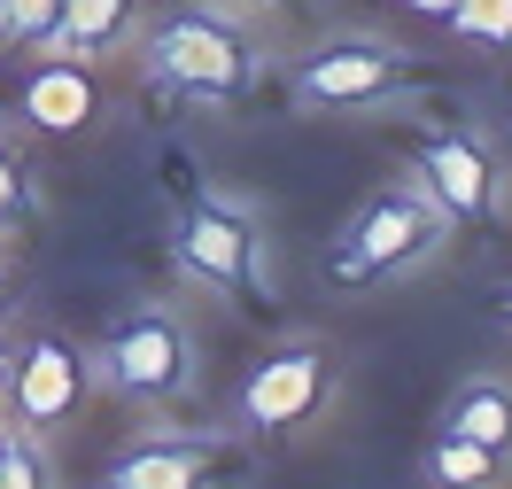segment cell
<instances>
[{"mask_svg":"<svg viewBox=\"0 0 512 489\" xmlns=\"http://www.w3.org/2000/svg\"><path fill=\"white\" fill-rule=\"evenodd\" d=\"M140 55H148V70H156L163 86H179V94L202 101V109H225V101H241L256 78H264V55H256V39H249V24H241L233 0L163 16L156 32L140 39Z\"/></svg>","mask_w":512,"mask_h":489,"instance_id":"cell-1","label":"cell"},{"mask_svg":"<svg viewBox=\"0 0 512 489\" xmlns=\"http://www.w3.org/2000/svg\"><path fill=\"white\" fill-rule=\"evenodd\" d=\"M450 249V210L427 187H388L342 226V249H334V280L342 288H365V280H404L419 264H435Z\"/></svg>","mask_w":512,"mask_h":489,"instance_id":"cell-2","label":"cell"},{"mask_svg":"<svg viewBox=\"0 0 512 489\" xmlns=\"http://www.w3.org/2000/svg\"><path fill=\"white\" fill-rule=\"evenodd\" d=\"M171 264H179V280H194L210 295H264L272 288V272H264V226L225 195H194L179 210Z\"/></svg>","mask_w":512,"mask_h":489,"instance_id":"cell-3","label":"cell"},{"mask_svg":"<svg viewBox=\"0 0 512 489\" xmlns=\"http://www.w3.org/2000/svg\"><path fill=\"white\" fill-rule=\"evenodd\" d=\"M101 373L109 389L132 396V404H171V396L194 389V326L171 311V303H140L132 319H117L109 350H101Z\"/></svg>","mask_w":512,"mask_h":489,"instance_id":"cell-4","label":"cell"},{"mask_svg":"<svg viewBox=\"0 0 512 489\" xmlns=\"http://www.w3.org/2000/svg\"><path fill=\"white\" fill-rule=\"evenodd\" d=\"M94 396V358L63 342V334H32L24 350H8V373H0V420L32 427V435H55L86 412Z\"/></svg>","mask_w":512,"mask_h":489,"instance_id":"cell-5","label":"cell"},{"mask_svg":"<svg viewBox=\"0 0 512 489\" xmlns=\"http://www.w3.org/2000/svg\"><path fill=\"white\" fill-rule=\"evenodd\" d=\"M342 389V365L326 342H288V350H272V358L249 373V389H241V420L256 435H295V427H311L334 404Z\"/></svg>","mask_w":512,"mask_h":489,"instance_id":"cell-6","label":"cell"},{"mask_svg":"<svg viewBox=\"0 0 512 489\" xmlns=\"http://www.w3.org/2000/svg\"><path fill=\"white\" fill-rule=\"evenodd\" d=\"M404 47H388V39H326L303 55L295 70V101L303 109H373L404 86Z\"/></svg>","mask_w":512,"mask_h":489,"instance_id":"cell-7","label":"cell"},{"mask_svg":"<svg viewBox=\"0 0 512 489\" xmlns=\"http://www.w3.org/2000/svg\"><path fill=\"white\" fill-rule=\"evenodd\" d=\"M419 187L443 202L450 218H489L497 210V171L466 132H427L419 140Z\"/></svg>","mask_w":512,"mask_h":489,"instance_id":"cell-8","label":"cell"},{"mask_svg":"<svg viewBox=\"0 0 512 489\" xmlns=\"http://www.w3.org/2000/svg\"><path fill=\"white\" fill-rule=\"evenodd\" d=\"M225 466V443L218 435H148V443H132V451L109 458V489H194L202 474H218Z\"/></svg>","mask_w":512,"mask_h":489,"instance_id":"cell-9","label":"cell"},{"mask_svg":"<svg viewBox=\"0 0 512 489\" xmlns=\"http://www.w3.org/2000/svg\"><path fill=\"white\" fill-rule=\"evenodd\" d=\"M140 32V0H63L55 24L32 39V55H63V63H101Z\"/></svg>","mask_w":512,"mask_h":489,"instance_id":"cell-10","label":"cell"},{"mask_svg":"<svg viewBox=\"0 0 512 489\" xmlns=\"http://www.w3.org/2000/svg\"><path fill=\"white\" fill-rule=\"evenodd\" d=\"M94 63H63V55H39L32 78H24V94H16V117L32 132H86L94 125Z\"/></svg>","mask_w":512,"mask_h":489,"instance_id":"cell-11","label":"cell"},{"mask_svg":"<svg viewBox=\"0 0 512 489\" xmlns=\"http://www.w3.org/2000/svg\"><path fill=\"white\" fill-rule=\"evenodd\" d=\"M443 427L450 435H474V443H489V451L512 458V381H497V373L458 381L450 404H443Z\"/></svg>","mask_w":512,"mask_h":489,"instance_id":"cell-12","label":"cell"},{"mask_svg":"<svg viewBox=\"0 0 512 489\" xmlns=\"http://www.w3.org/2000/svg\"><path fill=\"white\" fill-rule=\"evenodd\" d=\"M512 458L505 451H489V443H474V435H450V427H435V443H427V458H419V474L427 482H497Z\"/></svg>","mask_w":512,"mask_h":489,"instance_id":"cell-13","label":"cell"},{"mask_svg":"<svg viewBox=\"0 0 512 489\" xmlns=\"http://www.w3.org/2000/svg\"><path fill=\"white\" fill-rule=\"evenodd\" d=\"M55 482V458H47V435L0 420V489H47Z\"/></svg>","mask_w":512,"mask_h":489,"instance_id":"cell-14","label":"cell"},{"mask_svg":"<svg viewBox=\"0 0 512 489\" xmlns=\"http://www.w3.org/2000/svg\"><path fill=\"white\" fill-rule=\"evenodd\" d=\"M466 47H512V0H458L443 16Z\"/></svg>","mask_w":512,"mask_h":489,"instance_id":"cell-15","label":"cell"},{"mask_svg":"<svg viewBox=\"0 0 512 489\" xmlns=\"http://www.w3.org/2000/svg\"><path fill=\"white\" fill-rule=\"evenodd\" d=\"M32 210H39V187H32V171H24V156H16V140L0 132V233H16Z\"/></svg>","mask_w":512,"mask_h":489,"instance_id":"cell-16","label":"cell"},{"mask_svg":"<svg viewBox=\"0 0 512 489\" xmlns=\"http://www.w3.org/2000/svg\"><path fill=\"white\" fill-rule=\"evenodd\" d=\"M55 8H63V0H0V55H8V47L24 55V47L55 24Z\"/></svg>","mask_w":512,"mask_h":489,"instance_id":"cell-17","label":"cell"},{"mask_svg":"<svg viewBox=\"0 0 512 489\" xmlns=\"http://www.w3.org/2000/svg\"><path fill=\"white\" fill-rule=\"evenodd\" d=\"M404 8H419V16H450L458 0H404Z\"/></svg>","mask_w":512,"mask_h":489,"instance_id":"cell-18","label":"cell"},{"mask_svg":"<svg viewBox=\"0 0 512 489\" xmlns=\"http://www.w3.org/2000/svg\"><path fill=\"white\" fill-rule=\"evenodd\" d=\"M497 311H505V319H512V288H505V295H497Z\"/></svg>","mask_w":512,"mask_h":489,"instance_id":"cell-19","label":"cell"},{"mask_svg":"<svg viewBox=\"0 0 512 489\" xmlns=\"http://www.w3.org/2000/svg\"><path fill=\"white\" fill-rule=\"evenodd\" d=\"M256 8H288V0H256Z\"/></svg>","mask_w":512,"mask_h":489,"instance_id":"cell-20","label":"cell"},{"mask_svg":"<svg viewBox=\"0 0 512 489\" xmlns=\"http://www.w3.org/2000/svg\"><path fill=\"white\" fill-rule=\"evenodd\" d=\"M0 295H8V264H0Z\"/></svg>","mask_w":512,"mask_h":489,"instance_id":"cell-21","label":"cell"},{"mask_svg":"<svg viewBox=\"0 0 512 489\" xmlns=\"http://www.w3.org/2000/svg\"><path fill=\"white\" fill-rule=\"evenodd\" d=\"M0 373H8V342H0Z\"/></svg>","mask_w":512,"mask_h":489,"instance_id":"cell-22","label":"cell"}]
</instances>
